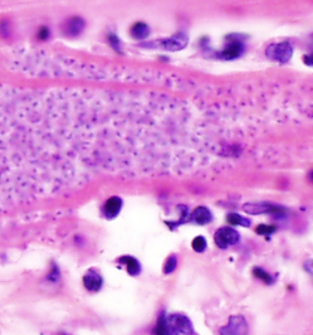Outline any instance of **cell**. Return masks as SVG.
Here are the masks:
<instances>
[{"instance_id": "cell-25", "label": "cell", "mask_w": 313, "mask_h": 335, "mask_svg": "<svg viewBox=\"0 0 313 335\" xmlns=\"http://www.w3.org/2000/svg\"><path fill=\"white\" fill-rule=\"evenodd\" d=\"M303 267H304V270L310 274V276L313 280V260H307V261L304 262Z\"/></svg>"}, {"instance_id": "cell-20", "label": "cell", "mask_w": 313, "mask_h": 335, "mask_svg": "<svg viewBox=\"0 0 313 335\" xmlns=\"http://www.w3.org/2000/svg\"><path fill=\"white\" fill-rule=\"evenodd\" d=\"M277 231L276 225L271 224H259L256 228V232L261 236H269Z\"/></svg>"}, {"instance_id": "cell-10", "label": "cell", "mask_w": 313, "mask_h": 335, "mask_svg": "<svg viewBox=\"0 0 313 335\" xmlns=\"http://www.w3.org/2000/svg\"><path fill=\"white\" fill-rule=\"evenodd\" d=\"M85 20L79 17H72V18H68L67 20L64 21L62 24V32L66 37L70 38H76L78 36H81V33L85 29Z\"/></svg>"}, {"instance_id": "cell-28", "label": "cell", "mask_w": 313, "mask_h": 335, "mask_svg": "<svg viewBox=\"0 0 313 335\" xmlns=\"http://www.w3.org/2000/svg\"><path fill=\"white\" fill-rule=\"evenodd\" d=\"M58 335H70V334H68V333H59Z\"/></svg>"}, {"instance_id": "cell-5", "label": "cell", "mask_w": 313, "mask_h": 335, "mask_svg": "<svg viewBox=\"0 0 313 335\" xmlns=\"http://www.w3.org/2000/svg\"><path fill=\"white\" fill-rule=\"evenodd\" d=\"M265 56L269 59H273L277 62H288L293 56V48L288 42L274 43L268 47L265 51Z\"/></svg>"}, {"instance_id": "cell-26", "label": "cell", "mask_w": 313, "mask_h": 335, "mask_svg": "<svg viewBox=\"0 0 313 335\" xmlns=\"http://www.w3.org/2000/svg\"><path fill=\"white\" fill-rule=\"evenodd\" d=\"M303 62L307 66H313V53H311V55H307V56H304L303 57Z\"/></svg>"}, {"instance_id": "cell-12", "label": "cell", "mask_w": 313, "mask_h": 335, "mask_svg": "<svg viewBox=\"0 0 313 335\" xmlns=\"http://www.w3.org/2000/svg\"><path fill=\"white\" fill-rule=\"evenodd\" d=\"M213 221L211 212L207 207H198L189 214V222L199 225H205Z\"/></svg>"}, {"instance_id": "cell-23", "label": "cell", "mask_w": 313, "mask_h": 335, "mask_svg": "<svg viewBox=\"0 0 313 335\" xmlns=\"http://www.w3.org/2000/svg\"><path fill=\"white\" fill-rule=\"evenodd\" d=\"M49 36H51V32H49L48 27L43 25V27L38 28V32H37V39L38 40H42V42H44V40L48 39Z\"/></svg>"}, {"instance_id": "cell-15", "label": "cell", "mask_w": 313, "mask_h": 335, "mask_svg": "<svg viewBox=\"0 0 313 335\" xmlns=\"http://www.w3.org/2000/svg\"><path fill=\"white\" fill-rule=\"evenodd\" d=\"M131 36H132L135 39H145V38H147L150 36L149 25H147L146 23H142V21H137V23H135V24L131 27Z\"/></svg>"}, {"instance_id": "cell-18", "label": "cell", "mask_w": 313, "mask_h": 335, "mask_svg": "<svg viewBox=\"0 0 313 335\" xmlns=\"http://www.w3.org/2000/svg\"><path fill=\"white\" fill-rule=\"evenodd\" d=\"M253 275H254L257 279L263 281L264 283H267V285H272V283L274 282V279L272 278V275L268 274L267 271H264L263 268L254 267L253 268Z\"/></svg>"}, {"instance_id": "cell-27", "label": "cell", "mask_w": 313, "mask_h": 335, "mask_svg": "<svg viewBox=\"0 0 313 335\" xmlns=\"http://www.w3.org/2000/svg\"><path fill=\"white\" fill-rule=\"evenodd\" d=\"M308 179H310L311 182H312V183H313V170L311 171L310 174H308Z\"/></svg>"}, {"instance_id": "cell-6", "label": "cell", "mask_w": 313, "mask_h": 335, "mask_svg": "<svg viewBox=\"0 0 313 335\" xmlns=\"http://www.w3.org/2000/svg\"><path fill=\"white\" fill-rule=\"evenodd\" d=\"M186 44H188V37H186L185 34L179 33L175 34V36H173V37L170 38H166V39L157 40V42L154 43H146V44H143V47L158 46L161 47V48L166 49V51L176 52V51H181V49L185 48Z\"/></svg>"}, {"instance_id": "cell-24", "label": "cell", "mask_w": 313, "mask_h": 335, "mask_svg": "<svg viewBox=\"0 0 313 335\" xmlns=\"http://www.w3.org/2000/svg\"><path fill=\"white\" fill-rule=\"evenodd\" d=\"M108 43H110V46L112 47L115 51H117V52H120V40L119 38L116 37V36H113V34H111L110 37H108Z\"/></svg>"}, {"instance_id": "cell-9", "label": "cell", "mask_w": 313, "mask_h": 335, "mask_svg": "<svg viewBox=\"0 0 313 335\" xmlns=\"http://www.w3.org/2000/svg\"><path fill=\"white\" fill-rule=\"evenodd\" d=\"M220 335H248V323L243 316L235 315L220 329Z\"/></svg>"}, {"instance_id": "cell-17", "label": "cell", "mask_w": 313, "mask_h": 335, "mask_svg": "<svg viewBox=\"0 0 313 335\" xmlns=\"http://www.w3.org/2000/svg\"><path fill=\"white\" fill-rule=\"evenodd\" d=\"M226 222L231 225H243V227H249L250 225V221L248 218H244L238 213H229L226 217Z\"/></svg>"}, {"instance_id": "cell-2", "label": "cell", "mask_w": 313, "mask_h": 335, "mask_svg": "<svg viewBox=\"0 0 313 335\" xmlns=\"http://www.w3.org/2000/svg\"><path fill=\"white\" fill-rule=\"evenodd\" d=\"M243 210L248 214H272L274 217H284L287 214V209L284 207H280L278 205L273 203H267V202H261V203H246L243 207Z\"/></svg>"}, {"instance_id": "cell-7", "label": "cell", "mask_w": 313, "mask_h": 335, "mask_svg": "<svg viewBox=\"0 0 313 335\" xmlns=\"http://www.w3.org/2000/svg\"><path fill=\"white\" fill-rule=\"evenodd\" d=\"M82 285L88 293L97 294L104 287V278H102V275H101V272L98 270L89 268L83 275Z\"/></svg>"}, {"instance_id": "cell-22", "label": "cell", "mask_w": 313, "mask_h": 335, "mask_svg": "<svg viewBox=\"0 0 313 335\" xmlns=\"http://www.w3.org/2000/svg\"><path fill=\"white\" fill-rule=\"evenodd\" d=\"M10 33H12V28H10L9 20L0 21V37L6 39L10 37Z\"/></svg>"}, {"instance_id": "cell-16", "label": "cell", "mask_w": 313, "mask_h": 335, "mask_svg": "<svg viewBox=\"0 0 313 335\" xmlns=\"http://www.w3.org/2000/svg\"><path fill=\"white\" fill-rule=\"evenodd\" d=\"M154 335H173V332H171L170 326L167 324V319L165 314H161L158 316L157 323L154 328Z\"/></svg>"}, {"instance_id": "cell-13", "label": "cell", "mask_w": 313, "mask_h": 335, "mask_svg": "<svg viewBox=\"0 0 313 335\" xmlns=\"http://www.w3.org/2000/svg\"><path fill=\"white\" fill-rule=\"evenodd\" d=\"M116 261H117V263H120V265L125 266L128 275H131V276H137V275H140L141 263L139 262V260L135 259V257L130 256V255H125V256L119 257Z\"/></svg>"}, {"instance_id": "cell-8", "label": "cell", "mask_w": 313, "mask_h": 335, "mask_svg": "<svg viewBox=\"0 0 313 335\" xmlns=\"http://www.w3.org/2000/svg\"><path fill=\"white\" fill-rule=\"evenodd\" d=\"M215 243L220 248H226L229 246H234L239 242L240 236L235 229L231 227H222L215 232Z\"/></svg>"}, {"instance_id": "cell-21", "label": "cell", "mask_w": 313, "mask_h": 335, "mask_svg": "<svg viewBox=\"0 0 313 335\" xmlns=\"http://www.w3.org/2000/svg\"><path fill=\"white\" fill-rule=\"evenodd\" d=\"M176 265H177L176 257L175 256L169 257V259L166 260V262H165V265H164V274L169 275V274H171V272L175 271Z\"/></svg>"}, {"instance_id": "cell-1", "label": "cell", "mask_w": 313, "mask_h": 335, "mask_svg": "<svg viewBox=\"0 0 313 335\" xmlns=\"http://www.w3.org/2000/svg\"><path fill=\"white\" fill-rule=\"evenodd\" d=\"M107 124L104 90L0 83V217L85 186Z\"/></svg>"}, {"instance_id": "cell-4", "label": "cell", "mask_w": 313, "mask_h": 335, "mask_svg": "<svg viewBox=\"0 0 313 335\" xmlns=\"http://www.w3.org/2000/svg\"><path fill=\"white\" fill-rule=\"evenodd\" d=\"M62 286V271L59 266L52 262V265L49 267V271L44 275L40 282V287L43 291L46 293H55Z\"/></svg>"}, {"instance_id": "cell-3", "label": "cell", "mask_w": 313, "mask_h": 335, "mask_svg": "<svg viewBox=\"0 0 313 335\" xmlns=\"http://www.w3.org/2000/svg\"><path fill=\"white\" fill-rule=\"evenodd\" d=\"M166 319L173 335H194L192 324L186 315L170 314Z\"/></svg>"}, {"instance_id": "cell-19", "label": "cell", "mask_w": 313, "mask_h": 335, "mask_svg": "<svg viewBox=\"0 0 313 335\" xmlns=\"http://www.w3.org/2000/svg\"><path fill=\"white\" fill-rule=\"evenodd\" d=\"M191 247L195 252H204L205 248H207V240L201 237V236H198V237H195L192 240Z\"/></svg>"}, {"instance_id": "cell-14", "label": "cell", "mask_w": 313, "mask_h": 335, "mask_svg": "<svg viewBox=\"0 0 313 335\" xmlns=\"http://www.w3.org/2000/svg\"><path fill=\"white\" fill-rule=\"evenodd\" d=\"M242 52H243V44L239 40H231L219 56L223 59H228L229 61V59H234V58L239 57Z\"/></svg>"}, {"instance_id": "cell-11", "label": "cell", "mask_w": 313, "mask_h": 335, "mask_svg": "<svg viewBox=\"0 0 313 335\" xmlns=\"http://www.w3.org/2000/svg\"><path fill=\"white\" fill-rule=\"evenodd\" d=\"M122 205H123V202H122V199L120 197H116V195L115 197H110V198L104 202L102 208H101V214L106 220H113L121 212Z\"/></svg>"}]
</instances>
